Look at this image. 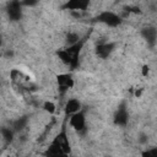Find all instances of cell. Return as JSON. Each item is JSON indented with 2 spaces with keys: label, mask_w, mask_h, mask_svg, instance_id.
Instances as JSON below:
<instances>
[{
  "label": "cell",
  "mask_w": 157,
  "mask_h": 157,
  "mask_svg": "<svg viewBox=\"0 0 157 157\" xmlns=\"http://www.w3.org/2000/svg\"><path fill=\"white\" fill-rule=\"evenodd\" d=\"M69 151H70V147H69V140H67V136H66V131L63 130L54 139V141L49 146L45 155H48V156H61V155L69 153Z\"/></svg>",
  "instance_id": "cell-1"
},
{
  "label": "cell",
  "mask_w": 157,
  "mask_h": 157,
  "mask_svg": "<svg viewBox=\"0 0 157 157\" xmlns=\"http://www.w3.org/2000/svg\"><path fill=\"white\" fill-rule=\"evenodd\" d=\"M97 20L101 21V22H103V23L107 25V26H110V27H115V26H118V25L120 23V17H119L118 15L110 12V11H104V12H102V13L97 17Z\"/></svg>",
  "instance_id": "cell-2"
},
{
  "label": "cell",
  "mask_w": 157,
  "mask_h": 157,
  "mask_svg": "<svg viewBox=\"0 0 157 157\" xmlns=\"http://www.w3.org/2000/svg\"><path fill=\"white\" fill-rule=\"evenodd\" d=\"M70 125L77 131H83L85 130V125H86V120H85L83 113L82 112H77V113L72 114V117L70 119Z\"/></svg>",
  "instance_id": "cell-3"
},
{
  "label": "cell",
  "mask_w": 157,
  "mask_h": 157,
  "mask_svg": "<svg viewBox=\"0 0 157 157\" xmlns=\"http://www.w3.org/2000/svg\"><path fill=\"white\" fill-rule=\"evenodd\" d=\"M6 11H7V15L11 20H18L21 17V4H20V1H17V0L10 1L7 4Z\"/></svg>",
  "instance_id": "cell-4"
},
{
  "label": "cell",
  "mask_w": 157,
  "mask_h": 157,
  "mask_svg": "<svg viewBox=\"0 0 157 157\" xmlns=\"http://www.w3.org/2000/svg\"><path fill=\"white\" fill-rule=\"evenodd\" d=\"M88 4H90V0H69L64 7L72 11H85Z\"/></svg>",
  "instance_id": "cell-5"
},
{
  "label": "cell",
  "mask_w": 157,
  "mask_h": 157,
  "mask_svg": "<svg viewBox=\"0 0 157 157\" xmlns=\"http://www.w3.org/2000/svg\"><path fill=\"white\" fill-rule=\"evenodd\" d=\"M114 49V44L113 43H99L96 47V54L101 58V59H105L110 55V53Z\"/></svg>",
  "instance_id": "cell-6"
},
{
  "label": "cell",
  "mask_w": 157,
  "mask_h": 157,
  "mask_svg": "<svg viewBox=\"0 0 157 157\" xmlns=\"http://www.w3.org/2000/svg\"><path fill=\"white\" fill-rule=\"evenodd\" d=\"M58 83H59V87H60L61 93H64L66 90H69V88L72 87L74 81H72V78H71L70 75L63 74V75H59L58 76Z\"/></svg>",
  "instance_id": "cell-7"
},
{
  "label": "cell",
  "mask_w": 157,
  "mask_h": 157,
  "mask_svg": "<svg viewBox=\"0 0 157 157\" xmlns=\"http://www.w3.org/2000/svg\"><path fill=\"white\" fill-rule=\"evenodd\" d=\"M114 121H115V124L121 125V126L128 123V112H126V109H125L124 105H121V107L118 109V112L115 113Z\"/></svg>",
  "instance_id": "cell-8"
},
{
  "label": "cell",
  "mask_w": 157,
  "mask_h": 157,
  "mask_svg": "<svg viewBox=\"0 0 157 157\" xmlns=\"http://www.w3.org/2000/svg\"><path fill=\"white\" fill-rule=\"evenodd\" d=\"M80 108H81V104L77 99H69L65 104V113L66 114H75L77 112H80Z\"/></svg>",
  "instance_id": "cell-9"
},
{
  "label": "cell",
  "mask_w": 157,
  "mask_h": 157,
  "mask_svg": "<svg viewBox=\"0 0 157 157\" xmlns=\"http://www.w3.org/2000/svg\"><path fill=\"white\" fill-rule=\"evenodd\" d=\"M142 36L150 44H153L157 38V31L153 27H146L142 29Z\"/></svg>",
  "instance_id": "cell-10"
},
{
  "label": "cell",
  "mask_w": 157,
  "mask_h": 157,
  "mask_svg": "<svg viewBox=\"0 0 157 157\" xmlns=\"http://www.w3.org/2000/svg\"><path fill=\"white\" fill-rule=\"evenodd\" d=\"M58 56H59V59L64 64L72 65V56L70 55V53L67 50H60V52H58Z\"/></svg>",
  "instance_id": "cell-11"
},
{
  "label": "cell",
  "mask_w": 157,
  "mask_h": 157,
  "mask_svg": "<svg viewBox=\"0 0 157 157\" xmlns=\"http://www.w3.org/2000/svg\"><path fill=\"white\" fill-rule=\"evenodd\" d=\"M78 42H80V37H78L77 33H75V32H69L67 33V36H66V43L69 44V47L70 45H74V44H76Z\"/></svg>",
  "instance_id": "cell-12"
},
{
  "label": "cell",
  "mask_w": 157,
  "mask_h": 157,
  "mask_svg": "<svg viewBox=\"0 0 157 157\" xmlns=\"http://www.w3.org/2000/svg\"><path fill=\"white\" fill-rule=\"evenodd\" d=\"M1 136L6 142H11L12 137H13V131L10 130L9 128H2L1 129Z\"/></svg>",
  "instance_id": "cell-13"
},
{
  "label": "cell",
  "mask_w": 157,
  "mask_h": 157,
  "mask_svg": "<svg viewBox=\"0 0 157 157\" xmlns=\"http://www.w3.org/2000/svg\"><path fill=\"white\" fill-rule=\"evenodd\" d=\"M26 123H27L26 118H20V119H17V120L15 121V124H13V128H15V130H22V129L25 128Z\"/></svg>",
  "instance_id": "cell-14"
},
{
  "label": "cell",
  "mask_w": 157,
  "mask_h": 157,
  "mask_svg": "<svg viewBox=\"0 0 157 157\" xmlns=\"http://www.w3.org/2000/svg\"><path fill=\"white\" fill-rule=\"evenodd\" d=\"M44 109H45L47 112H49V113H54V112H55V105H54V103H52V102H45V103H44Z\"/></svg>",
  "instance_id": "cell-15"
},
{
  "label": "cell",
  "mask_w": 157,
  "mask_h": 157,
  "mask_svg": "<svg viewBox=\"0 0 157 157\" xmlns=\"http://www.w3.org/2000/svg\"><path fill=\"white\" fill-rule=\"evenodd\" d=\"M22 2H23V5H26V6H33V5H36V4L38 2V0H23Z\"/></svg>",
  "instance_id": "cell-16"
},
{
  "label": "cell",
  "mask_w": 157,
  "mask_h": 157,
  "mask_svg": "<svg viewBox=\"0 0 157 157\" xmlns=\"http://www.w3.org/2000/svg\"><path fill=\"white\" fill-rule=\"evenodd\" d=\"M147 74H148V66H146V65H145V66L142 67V75H144V76H146Z\"/></svg>",
  "instance_id": "cell-17"
},
{
  "label": "cell",
  "mask_w": 157,
  "mask_h": 157,
  "mask_svg": "<svg viewBox=\"0 0 157 157\" xmlns=\"http://www.w3.org/2000/svg\"><path fill=\"white\" fill-rule=\"evenodd\" d=\"M145 155H147V156H150V155H157V150H153V151H147V152H145Z\"/></svg>",
  "instance_id": "cell-18"
}]
</instances>
